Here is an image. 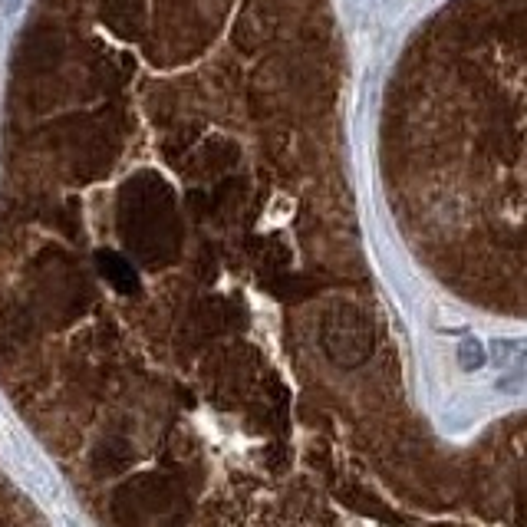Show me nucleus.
I'll list each match as a JSON object with an SVG mask.
<instances>
[{
	"label": "nucleus",
	"instance_id": "obj_1",
	"mask_svg": "<svg viewBox=\"0 0 527 527\" xmlns=\"http://www.w3.org/2000/svg\"><path fill=\"white\" fill-rule=\"evenodd\" d=\"M185 514V491L162 475H139L116 491V518L122 527H182Z\"/></svg>",
	"mask_w": 527,
	"mask_h": 527
},
{
	"label": "nucleus",
	"instance_id": "obj_2",
	"mask_svg": "<svg viewBox=\"0 0 527 527\" xmlns=\"http://www.w3.org/2000/svg\"><path fill=\"white\" fill-rule=\"evenodd\" d=\"M320 346L333 366H340V369L363 366L376 350L373 320H369L360 307L336 304L323 313V320H320Z\"/></svg>",
	"mask_w": 527,
	"mask_h": 527
},
{
	"label": "nucleus",
	"instance_id": "obj_3",
	"mask_svg": "<svg viewBox=\"0 0 527 527\" xmlns=\"http://www.w3.org/2000/svg\"><path fill=\"white\" fill-rule=\"evenodd\" d=\"M462 366L465 369H478L481 363H485V350H481V343H475V340H465L462 343Z\"/></svg>",
	"mask_w": 527,
	"mask_h": 527
}]
</instances>
